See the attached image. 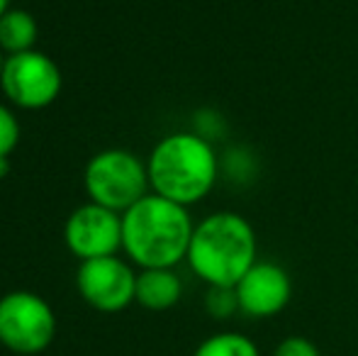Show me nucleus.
Masks as SVG:
<instances>
[{
	"label": "nucleus",
	"instance_id": "9b49d317",
	"mask_svg": "<svg viewBox=\"0 0 358 356\" xmlns=\"http://www.w3.org/2000/svg\"><path fill=\"white\" fill-rule=\"evenodd\" d=\"M37 37H39V24L29 10L10 8L0 17V49L5 52V57L37 49L34 47Z\"/></svg>",
	"mask_w": 358,
	"mask_h": 356
},
{
	"label": "nucleus",
	"instance_id": "4468645a",
	"mask_svg": "<svg viewBox=\"0 0 358 356\" xmlns=\"http://www.w3.org/2000/svg\"><path fill=\"white\" fill-rule=\"evenodd\" d=\"M220 166H222V173L229 176L231 180H249V178H254V171H256L254 157H251V152L244 147L229 149L227 157L220 159Z\"/></svg>",
	"mask_w": 358,
	"mask_h": 356
},
{
	"label": "nucleus",
	"instance_id": "20e7f679",
	"mask_svg": "<svg viewBox=\"0 0 358 356\" xmlns=\"http://www.w3.org/2000/svg\"><path fill=\"white\" fill-rule=\"evenodd\" d=\"M83 190L90 203L122 215L151 193L146 162L129 149H103L85 164Z\"/></svg>",
	"mask_w": 358,
	"mask_h": 356
},
{
	"label": "nucleus",
	"instance_id": "f8f14e48",
	"mask_svg": "<svg viewBox=\"0 0 358 356\" xmlns=\"http://www.w3.org/2000/svg\"><path fill=\"white\" fill-rule=\"evenodd\" d=\"M193 356H261L251 337L241 332H215L195 347Z\"/></svg>",
	"mask_w": 358,
	"mask_h": 356
},
{
	"label": "nucleus",
	"instance_id": "0eeeda50",
	"mask_svg": "<svg viewBox=\"0 0 358 356\" xmlns=\"http://www.w3.org/2000/svg\"><path fill=\"white\" fill-rule=\"evenodd\" d=\"M137 273L134 264L120 254L90 259L76 269V288L83 303L98 313H122L137 298Z\"/></svg>",
	"mask_w": 358,
	"mask_h": 356
},
{
	"label": "nucleus",
	"instance_id": "f3484780",
	"mask_svg": "<svg viewBox=\"0 0 358 356\" xmlns=\"http://www.w3.org/2000/svg\"><path fill=\"white\" fill-rule=\"evenodd\" d=\"M10 173V157H0V178Z\"/></svg>",
	"mask_w": 358,
	"mask_h": 356
},
{
	"label": "nucleus",
	"instance_id": "9d476101",
	"mask_svg": "<svg viewBox=\"0 0 358 356\" xmlns=\"http://www.w3.org/2000/svg\"><path fill=\"white\" fill-rule=\"evenodd\" d=\"M183 295V280L176 269H139L137 298L134 303L151 313H164L178 305Z\"/></svg>",
	"mask_w": 358,
	"mask_h": 356
},
{
	"label": "nucleus",
	"instance_id": "423d86ee",
	"mask_svg": "<svg viewBox=\"0 0 358 356\" xmlns=\"http://www.w3.org/2000/svg\"><path fill=\"white\" fill-rule=\"evenodd\" d=\"M64 76L59 64L39 49L5 57L0 90L17 110H44L59 98Z\"/></svg>",
	"mask_w": 358,
	"mask_h": 356
},
{
	"label": "nucleus",
	"instance_id": "dca6fc26",
	"mask_svg": "<svg viewBox=\"0 0 358 356\" xmlns=\"http://www.w3.org/2000/svg\"><path fill=\"white\" fill-rule=\"evenodd\" d=\"M273 356H322V352L312 339L290 334V337L280 339L278 347L273 349Z\"/></svg>",
	"mask_w": 358,
	"mask_h": 356
},
{
	"label": "nucleus",
	"instance_id": "39448f33",
	"mask_svg": "<svg viewBox=\"0 0 358 356\" xmlns=\"http://www.w3.org/2000/svg\"><path fill=\"white\" fill-rule=\"evenodd\" d=\"M57 337V315L42 295L10 290L0 295V344L22 356L39 354Z\"/></svg>",
	"mask_w": 358,
	"mask_h": 356
},
{
	"label": "nucleus",
	"instance_id": "1a4fd4ad",
	"mask_svg": "<svg viewBox=\"0 0 358 356\" xmlns=\"http://www.w3.org/2000/svg\"><path fill=\"white\" fill-rule=\"evenodd\" d=\"M239 313L251 320H268L283 313L292 298L290 273L275 262H256L234 285Z\"/></svg>",
	"mask_w": 358,
	"mask_h": 356
},
{
	"label": "nucleus",
	"instance_id": "f257e3e1",
	"mask_svg": "<svg viewBox=\"0 0 358 356\" xmlns=\"http://www.w3.org/2000/svg\"><path fill=\"white\" fill-rule=\"evenodd\" d=\"M193 229L185 205L149 193L122 213V252L137 269H176L188 257Z\"/></svg>",
	"mask_w": 358,
	"mask_h": 356
},
{
	"label": "nucleus",
	"instance_id": "ddd939ff",
	"mask_svg": "<svg viewBox=\"0 0 358 356\" xmlns=\"http://www.w3.org/2000/svg\"><path fill=\"white\" fill-rule=\"evenodd\" d=\"M205 310L210 313V318L215 320H229L239 313V298H236L234 288H227V285H213L208 288L205 295Z\"/></svg>",
	"mask_w": 358,
	"mask_h": 356
},
{
	"label": "nucleus",
	"instance_id": "f03ea898",
	"mask_svg": "<svg viewBox=\"0 0 358 356\" xmlns=\"http://www.w3.org/2000/svg\"><path fill=\"white\" fill-rule=\"evenodd\" d=\"M151 193L178 205L205 200L220 180V154L198 132H171L154 144L146 157Z\"/></svg>",
	"mask_w": 358,
	"mask_h": 356
},
{
	"label": "nucleus",
	"instance_id": "2eb2a0df",
	"mask_svg": "<svg viewBox=\"0 0 358 356\" xmlns=\"http://www.w3.org/2000/svg\"><path fill=\"white\" fill-rule=\"evenodd\" d=\"M20 120L15 115L13 105L0 100V157H10L20 144Z\"/></svg>",
	"mask_w": 358,
	"mask_h": 356
},
{
	"label": "nucleus",
	"instance_id": "6e6552de",
	"mask_svg": "<svg viewBox=\"0 0 358 356\" xmlns=\"http://www.w3.org/2000/svg\"><path fill=\"white\" fill-rule=\"evenodd\" d=\"M64 244L78 262L115 257L122 252V215L88 200L66 218Z\"/></svg>",
	"mask_w": 358,
	"mask_h": 356
},
{
	"label": "nucleus",
	"instance_id": "6ab92c4d",
	"mask_svg": "<svg viewBox=\"0 0 358 356\" xmlns=\"http://www.w3.org/2000/svg\"><path fill=\"white\" fill-rule=\"evenodd\" d=\"M3 66H5V52L0 49V76H3Z\"/></svg>",
	"mask_w": 358,
	"mask_h": 356
},
{
	"label": "nucleus",
	"instance_id": "7ed1b4c3",
	"mask_svg": "<svg viewBox=\"0 0 358 356\" xmlns=\"http://www.w3.org/2000/svg\"><path fill=\"white\" fill-rule=\"evenodd\" d=\"M259 262V239L246 218L231 210H217L195 222L185 264L208 288H234Z\"/></svg>",
	"mask_w": 358,
	"mask_h": 356
},
{
	"label": "nucleus",
	"instance_id": "a211bd4d",
	"mask_svg": "<svg viewBox=\"0 0 358 356\" xmlns=\"http://www.w3.org/2000/svg\"><path fill=\"white\" fill-rule=\"evenodd\" d=\"M10 8H13V5H10V0H0V17H3Z\"/></svg>",
	"mask_w": 358,
	"mask_h": 356
}]
</instances>
